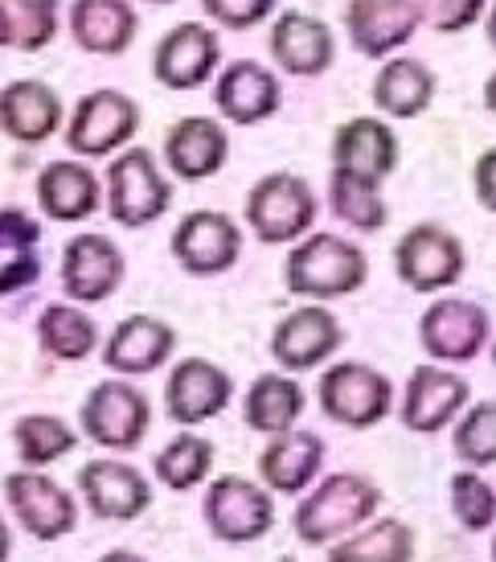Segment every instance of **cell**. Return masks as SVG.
Here are the masks:
<instances>
[{"label": "cell", "mask_w": 496, "mask_h": 562, "mask_svg": "<svg viewBox=\"0 0 496 562\" xmlns=\"http://www.w3.org/2000/svg\"><path fill=\"white\" fill-rule=\"evenodd\" d=\"M451 509L464 521V530H488L496 521L493 484L481 481L476 472H460V476L451 481Z\"/></svg>", "instance_id": "38"}, {"label": "cell", "mask_w": 496, "mask_h": 562, "mask_svg": "<svg viewBox=\"0 0 496 562\" xmlns=\"http://www.w3.org/2000/svg\"><path fill=\"white\" fill-rule=\"evenodd\" d=\"M377 186H382V181L332 169V177H328V205H332L337 222L353 226V231H365V235L382 231L390 218V210H386V198H382V189Z\"/></svg>", "instance_id": "31"}, {"label": "cell", "mask_w": 496, "mask_h": 562, "mask_svg": "<svg viewBox=\"0 0 496 562\" xmlns=\"http://www.w3.org/2000/svg\"><path fill=\"white\" fill-rule=\"evenodd\" d=\"M37 205L49 222H87L103 205V186L82 160H49L37 172Z\"/></svg>", "instance_id": "27"}, {"label": "cell", "mask_w": 496, "mask_h": 562, "mask_svg": "<svg viewBox=\"0 0 496 562\" xmlns=\"http://www.w3.org/2000/svg\"><path fill=\"white\" fill-rule=\"evenodd\" d=\"M283 562H292V559H283Z\"/></svg>", "instance_id": "52"}, {"label": "cell", "mask_w": 496, "mask_h": 562, "mask_svg": "<svg viewBox=\"0 0 496 562\" xmlns=\"http://www.w3.org/2000/svg\"><path fill=\"white\" fill-rule=\"evenodd\" d=\"M320 406L341 427H373L390 415L394 386L382 370H373L365 361H337L320 378Z\"/></svg>", "instance_id": "6"}, {"label": "cell", "mask_w": 496, "mask_h": 562, "mask_svg": "<svg viewBox=\"0 0 496 562\" xmlns=\"http://www.w3.org/2000/svg\"><path fill=\"white\" fill-rule=\"evenodd\" d=\"M9 550H13V538H9V526H4V517H0V562L9 559Z\"/></svg>", "instance_id": "45"}, {"label": "cell", "mask_w": 496, "mask_h": 562, "mask_svg": "<svg viewBox=\"0 0 496 562\" xmlns=\"http://www.w3.org/2000/svg\"><path fill=\"white\" fill-rule=\"evenodd\" d=\"M467 406V382L443 366H415L403 394V423L410 431H439Z\"/></svg>", "instance_id": "25"}, {"label": "cell", "mask_w": 496, "mask_h": 562, "mask_svg": "<svg viewBox=\"0 0 496 562\" xmlns=\"http://www.w3.org/2000/svg\"><path fill=\"white\" fill-rule=\"evenodd\" d=\"M222 63V42L202 21H181L172 25L153 49V75L169 91H198L214 79Z\"/></svg>", "instance_id": "9"}, {"label": "cell", "mask_w": 496, "mask_h": 562, "mask_svg": "<svg viewBox=\"0 0 496 562\" xmlns=\"http://www.w3.org/2000/svg\"><path fill=\"white\" fill-rule=\"evenodd\" d=\"M419 0H349L345 9V30L365 58H394L419 33Z\"/></svg>", "instance_id": "14"}, {"label": "cell", "mask_w": 496, "mask_h": 562, "mask_svg": "<svg viewBox=\"0 0 496 562\" xmlns=\"http://www.w3.org/2000/svg\"><path fill=\"white\" fill-rule=\"evenodd\" d=\"M325 460V443L320 436H312L304 427H288L280 436H271V443L259 456V472L275 493H304Z\"/></svg>", "instance_id": "28"}, {"label": "cell", "mask_w": 496, "mask_h": 562, "mask_svg": "<svg viewBox=\"0 0 496 562\" xmlns=\"http://www.w3.org/2000/svg\"><path fill=\"white\" fill-rule=\"evenodd\" d=\"M275 4L280 0H202L205 16L222 25V30H234V33H247L255 25H263L267 16L275 13Z\"/></svg>", "instance_id": "39"}, {"label": "cell", "mask_w": 496, "mask_h": 562, "mask_svg": "<svg viewBox=\"0 0 496 562\" xmlns=\"http://www.w3.org/2000/svg\"><path fill=\"white\" fill-rule=\"evenodd\" d=\"M124 283V255L108 235H75L63 247V288L78 304H99Z\"/></svg>", "instance_id": "19"}, {"label": "cell", "mask_w": 496, "mask_h": 562, "mask_svg": "<svg viewBox=\"0 0 496 562\" xmlns=\"http://www.w3.org/2000/svg\"><path fill=\"white\" fill-rule=\"evenodd\" d=\"M99 562H144L140 554H127V550H111V554H103Z\"/></svg>", "instance_id": "46"}, {"label": "cell", "mask_w": 496, "mask_h": 562, "mask_svg": "<svg viewBox=\"0 0 496 562\" xmlns=\"http://www.w3.org/2000/svg\"><path fill=\"white\" fill-rule=\"evenodd\" d=\"M177 349V333L160 316H124L103 345V366L115 374H153Z\"/></svg>", "instance_id": "24"}, {"label": "cell", "mask_w": 496, "mask_h": 562, "mask_svg": "<svg viewBox=\"0 0 496 562\" xmlns=\"http://www.w3.org/2000/svg\"><path fill=\"white\" fill-rule=\"evenodd\" d=\"M271 58L280 70L288 75H300V79H316L325 75L328 66L337 63V37L328 30L320 16L300 13V9H288L271 21Z\"/></svg>", "instance_id": "17"}, {"label": "cell", "mask_w": 496, "mask_h": 562, "mask_svg": "<svg viewBox=\"0 0 496 562\" xmlns=\"http://www.w3.org/2000/svg\"><path fill=\"white\" fill-rule=\"evenodd\" d=\"M78 493L87 497L94 517L103 521H132L153 505L148 481L140 469H132L124 460H91L78 469Z\"/></svg>", "instance_id": "20"}, {"label": "cell", "mask_w": 496, "mask_h": 562, "mask_svg": "<svg viewBox=\"0 0 496 562\" xmlns=\"http://www.w3.org/2000/svg\"><path fill=\"white\" fill-rule=\"evenodd\" d=\"M63 94L42 79H16L0 91V132L16 144H46L63 127Z\"/></svg>", "instance_id": "22"}, {"label": "cell", "mask_w": 496, "mask_h": 562, "mask_svg": "<svg viewBox=\"0 0 496 562\" xmlns=\"http://www.w3.org/2000/svg\"><path fill=\"white\" fill-rule=\"evenodd\" d=\"M4 497L13 505L16 521H21L33 538H42V542L66 538V533L78 526L75 497H70L58 481H49L42 469L9 472V476H4Z\"/></svg>", "instance_id": "11"}, {"label": "cell", "mask_w": 496, "mask_h": 562, "mask_svg": "<svg viewBox=\"0 0 496 562\" xmlns=\"http://www.w3.org/2000/svg\"><path fill=\"white\" fill-rule=\"evenodd\" d=\"M370 276L365 250L349 243V238L332 235V231H316L304 243H295V250L283 263V280L288 292L308 300H337L353 296L357 288Z\"/></svg>", "instance_id": "1"}, {"label": "cell", "mask_w": 496, "mask_h": 562, "mask_svg": "<svg viewBox=\"0 0 496 562\" xmlns=\"http://www.w3.org/2000/svg\"><path fill=\"white\" fill-rule=\"evenodd\" d=\"M488 46L496 49V0L488 4Z\"/></svg>", "instance_id": "47"}, {"label": "cell", "mask_w": 496, "mask_h": 562, "mask_svg": "<svg viewBox=\"0 0 496 562\" xmlns=\"http://www.w3.org/2000/svg\"><path fill=\"white\" fill-rule=\"evenodd\" d=\"M140 132V103L124 91H91L82 94L66 120V148L82 160L115 157L124 153V144Z\"/></svg>", "instance_id": "4"}, {"label": "cell", "mask_w": 496, "mask_h": 562, "mask_svg": "<svg viewBox=\"0 0 496 562\" xmlns=\"http://www.w3.org/2000/svg\"><path fill=\"white\" fill-rule=\"evenodd\" d=\"M493 554H496V542H493Z\"/></svg>", "instance_id": "51"}, {"label": "cell", "mask_w": 496, "mask_h": 562, "mask_svg": "<svg viewBox=\"0 0 496 562\" xmlns=\"http://www.w3.org/2000/svg\"><path fill=\"white\" fill-rule=\"evenodd\" d=\"M419 4H422V21L435 33H464L488 9V0H419Z\"/></svg>", "instance_id": "40"}, {"label": "cell", "mask_w": 496, "mask_h": 562, "mask_svg": "<svg viewBox=\"0 0 496 562\" xmlns=\"http://www.w3.org/2000/svg\"><path fill=\"white\" fill-rule=\"evenodd\" d=\"M230 157V132L210 115H185L165 136V165L181 181H205Z\"/></svg>", "instance_id": "21"}, {"label": "cell", "mask_w": 496, "mask_h": 562, "mask_svg": "<svg viewBox=\"0 0 496 562\" xmlns=\"http://www.w3.org/2000/svg\"><path fill=\"white\" fill-rule=\"evenodd\" d=\"M316 222L312 186L295 172H267L247 193V226L263 243H295Z\"/></svg>", "instance_id": "5"}, {"label": "cell", "mask_w": 496, "mask_h": 562, "mask_svg": "<svg viewBox=\"0 0 496 562\" xmlns=\"http://www.w3.org/2000/svg\"><path fill=\"white\" fill-rule=\"evenodd\" d=\"M493 366H496V345H493Z\"/></svg>", "instance_id": "50"}, {"label": "cell", "mask_w": 496, "mask_h": 562, "mask_svg": "<svg viewBox=\"0 0 496 562\" xmlns=\"http://www.w3.org/2000/svg\"><path fill=\"white\" fill-rule=\"evenodd\" d=\"M37 238H42V226L25 214V210H0V250H9V255H21V250H33L37 247Z\"/></svg>", "instance_id": "41"}, {"label": "cell", "mask_w": 496, "mask_h": 562, "mask_svg": "<svg viewBox=\"0 0 496 562\" xmlns=\"http://www.w3.org/2000/svg\"><path fill=\"white\" fill-rule=\"evenodd\" d=\"M271 493L259 484L243 481V476H217L205 488V526L222 538V542H255L271 530Z\"/></svg>", "instance_id": "13"}, {"label": "cell", "mask_w": 496, "mask_h": 562, "mask_svg": "<svg viewBox=\"0 0 496 562\" xmlns=\"http://www.w3.org/2000/svg\"><path fill=\"white\" fill-rule=\"evenodd\" d=\"M0 49H9V30H4V13H0Z\"/></svg>", "instance_id": "48"}, {"label": "cell", "mask_w": 496, "mask_h": 562, "mask_svg": "<svg viewBox=\"0 0 496 562\" xmlns=\"http://www.w3.org/2000/svg\"><path fill=\"white\" fill-rule=\"evenodd\" d=\"M140 33V13L132 0H75L70 4V37L94 58H120Z\"/></svg>", "instance_id": "23"}, {"label": "cell", "mask_w": 496, "mask_h": 562, "mask_svg": "<svg viewBox=\"0 0 496 562\" xmlns=\"http://www.w3.org/2000/svg\"><path fill=\"white\" fill-rule=\"evenodd\" d=\"M172 186L148 148H124L108 165V214L127 231H140L165 218Z\"/></svg>", "instance_id": "2"}, {"label": "cell", "mask_w": 496, "mask_h": 562, "mask_svg": "<svg viewBox=\"0 0 496 562\" xmlns=\"http://www.w3.org/2000/svg\"><path fill=\"white\" fill-rule=\"evenodd\" d=\"M455 452L467 469L496 464V403H476L455 427Z\"/></svg>", "instance_id": "37"}, {"label": "cell", "mask_w": 496, "mask_h": 562, "mask_svg": "<svg viewBox=\"0 0 496 562\" xmlns=\"http://www.w3.org/2000/svg\"><path fill=\"white\" fill-rule=\"evenodd\" d=\"M234 398L230 374L205 358H185L172 366L169 382H165V406H169V419L181 427L205 423L222 415Z\"/></svg>", "instance_id": "15"}, {"label": "cell", "mask_w": 496, "mask_h": 562, "mask_svg": "<svg viewBox=\"0 0 496 562\" xmlns=\"http://www.w3.org/2000/svg\"><path fill=\"white\" fill-rule=\"evenodd\" d=\"M488 313L476 300L443 296L419 321V341L435 361H472L488 341Z\"/></svg>", "instance_id": "12"}, {"label": "cell", "mask_w": 496, "mask_h": 562, "mask_svg": "<svg viewBox=\"0 0 496 562\" xmlns=\"http://www.w3.org/2000/svg\"><path fill=\"white\" fill-rule=\"evenodd\" d=\"M37 276H42L37 255H33V250H21V255H13V263L0 267V296H4V292H16V288H30Z\"/></svg>", "instance_id": "42"}, {"label": "cell", "mask_w": 496, "mask_h": 562, "mask_svg": "<svg viewBox=\"0 0 496 562\" xmlns=\"http://www.w3.org/2000/svg\"><path fill=\"white\" fill-rule=\"evenodd\" d=\"M4 30H9V49L37 54L58 37L63 25V0H0Z\"/></svg>", "instance_id": "34"}, {"label": "cell", "mask_w": 496, "mask_h": 562, "mask_svg": "<svg viewBox=\"0 0 496 562\" xmlns=\"http://www.w3.org/2000/svg\"><path fill=\"white\" fill-rule=\"evenodd\" d=\"M435 75L419 58H386V66L373 75V108L390 120H419L435 103Z\"/></svg>", "instance_id": "29"}, {"label": "cell", "mask_w": 496, "mask_h": 562, "mask_svg": "<svg viewBox=\"0 0 496 562\" xmlns=\"http://www.w3.org/2000/svg\"><path fill=\"white\" fill-rule=\"evenodd\" d=\"M37 341H42L49 358L82 361L91 358L94 345H99V325L75 304H49L42 321H37Z\"/></svg>", "instance_id": "32"}, {"label": "cell", "mask_w": 496, "mask_h": 562, "mask_svg": "<svg viewBox=\"0 0 496 562\" xmlns=\"http://www.w3.org/2000/svg\"><path fill=\"white\" fill-rule=\"evenodd\" d=\"M472 189H476V202L496 214V148L481 153L476 169H472Z\"/></svg>", "instance_id": "43"}, {"label": "cell", "mask_w": 496, "mask_h": 562, "mask_svg": "<svg viewBox=\"0 0 496 562\" xmlns=\"http://www.w3.org/2000/svg\"><path fill=\"white\" fill-rule=\"evenodd\" d=\"M484 108L496 115V70L488 75V79H484Z\"/></svg>", "instance_id": "44"}, {"label": "cell", "mask_w": 496, "mask_h": 562, "mask_svg": "<svg viewBox=\"0 0 496 562\" xmlns=\"http://www.w3.org/2000/svg\"><path fill=\"white\" fill-rule=\"evenodd\" d=\"M148 4H177V0H148Z\"/></svg>", "instance_id": "49"}, {"label": "cell", "mask_w": 496, "mask_h": 562, "mask_svg": "<svg viewBox=\"0 0 496 562\" xmlns=\"http://www.w3.org/2000/svg\"><path fill=\"white\" fill-rule=\"evenodd\" d=\"M394 267H398V280L410 292H443L451 283H460L467 267L464 243L443 231V226H410L398 247H394Z\"/></svg>", "instance_id": "7"}, {"label": "cell", "mask_w": 496, "mask_h": 562, "mask_svg": "<svg viewBox=\"0 0 496 562\" xmlns=\"http://www.w3.org/2000/svg\"><path fill=\"white\" fill-rule=\"evenodd\" d=\"M410 554H415L410 526L394 521V517H382V521H373L370 530H357L345 542H337L328 562H410Z\"/></svg>", "instance_id": "33"}, {"label": "cell", "mask_w": 496, "mask_h": 562, "mask_svg": "<svg viewBox=\"0 0 496 562\" xmlns=\"http://www.w3.org/2000/svg\"><path fill=\"white\" fill-rule=\"evenodd\" d=\"M283 103L280 79L271 75V66L255 63V58H238L230 63L214 82V108L222 120L238 127H255L271 120Z\"/></svg>", "instance_id": "16"}, {"label": "cell", "mask_w": 496, "mask_h": 562, "mask_svg": "<svg viewBox=\"0 0 496 562\" xmlns=\"http://www.w3.org/2000/svg\"><path fill=\"white\" fill-rule=\"evenodd\" d=\"M169 247L189 276H222L243 255V231L222 210H193L177 222Z\"/></svg>", "instance_id": "10"}, {"label": "cell", "mask_w": 496, "mask_h": 562, "mask_svg": "<svg viewBox=\"0 0 496 562\" xmlns=\"http://www.w3.org/2000/svg\"><path fill=\"white\" fill-rule=\"evenodd\" d=\"M13 439L25 469H46V464L75 452L78 443L75 427H66L58 415H25V419H16Z\"/></svg>", "instance_id": "35"}, {"label": "cell", "mask_w": 496, "mask_h": 562, "mask_svg": "<svg viewBox=\"0 0 496 562\" xmlns=\"http://www.w3.org/2000/svg\"><path fill=\"white\" fill-rule=\"evenodd\" d=\"M377 488L365 476L353 472H337L312 488L304 505L295 509V533L308 547H325L332 538L357 530L361 521H370V514L377 509Z\"/></svg>", "instance_id": "3"}, {"label": "cell", "mask_w": 496, "mask_h": 562, "mask_svg": "<svg viewBox=\"0 0 496 562\" xmlns=\"http://www.w3.org/2000/svg\"><path fill=\"white\" fill-rule=\"evenodd\" d=\"M341 341V321L328 313L325 304H304L280 321L275 337H271V358L280 361L283 370L300 374V370H316L320 361L332 358Z\"/></svg>", "instance_id": "18"}, {"label": "cell", "mask_w": 496, "mask_h": 562, "mask_svg": "<svg viewBox=\"0 0 496 562\" xmlns=\"http://www.w3.org/2000/svg\"><path fill=\"white\" fill-rule=\"evenodd\" d=\"M398 165V136L386 120H373V115H357L345 120L332 136V169L357 172V177H370V181H386Z\"/></svg>", "instance_id": "26"}, {"label": "cell", "mask_w": 496, "mask_h": 562, "mask_svg": "<svg viewBox=\"0 0 496 562\" xmlns=\"http://www.w3.org/2000/svg\"><path fill=\"white\" fill-rule=\"evenodd\" d=\"M250 431L263 436H280L288 427H295V419L304 415V386L288 374H263L250 382L247 403H243Z\"/></svg>", "instance_id": "30"}, {"label": "cell", "mask_w": 496, "mask_h": 562, "mask_svg": "<svg viewBox=\"0 0 496 562\" xmlns=\"http://www.w3.org/2000/svg\"><path fill=\"white\" fill-rule=\"evenodd\" d=\"M210 464H214V443L193 436V431H181L165 452L156 456V476H160V484H169L172 493H185V488L205 481Z\"/></svg>", "instance_id": "36"}, {"label": "cell", "mask_w": 496, "mask_h": 562, "mask_svg": "<svg viewBox=\"0 0 496 562\" xmlns=\"http://www.w3.org/2000/svg\"><path fill=\"white\" fill-rule=\"evenodd\" d=\"M82 431L99 443V448H108V452H132L144 436H148V419H153V411H148V398H144L132 382H99L91 394H87V403H82Z\"/></svg>", "instance_id": "8"}]
</instances>
